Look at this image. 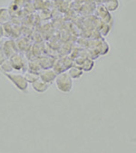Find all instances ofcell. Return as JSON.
<instances>
[{"instance_id":"30bf717a","label":"cell","mask_w":136,"mask_h":153,"mask_svg":"<svg viewBox=\"0 0 136 153\" xmlns=\"http://www.w3.org/2000/svg\"><path fill=\"white\" fill-rule=\"evenodd\" d=\"M69 75L73 78V79H79L82 77L83 75V70H81L80 68L78 67H73L69 70L68 72Z\"/></svg>"},{"instance_id":"9a60e30c","label":"cell","mask_w":136,"mask_h":153,"mask_svg":"<svg viewBox=\"0 0 136 153\" xmlns=\"http://www.w3.org/2000/svg\"><path fill=\"white\" fill-rule=\"evenodd\" d=\"M95 1H96V2H102V3H103L104 0H95Z\"/></svg>"},{"instance_id":"5bb4252c","label":"cell","mask_w":136,"mask_h":153,"mask_svg":"<svg viewBox=\"0 0 136 153\" xmlns=\"http://www.w3.org/2000/svg\"><path fill=\"white\" fill-rule=\"evenodd\" d=\"M130 141H131V142H132V143H134V144H136V137L132 138V139L130 140Z\"/></svg>"},{"instance_id":"277c9868","label":"cell","mask_w":136,"mask_h":153,"mask_svg":"<svg viewBox=\"0 0 136 153\" xmlns=\"http://www.w3.org/2000/svg\"><path fill=\"white\" fill-rule=\"evenodd\" d=\"M1 50L4 53V54L6 55V57L8 59L10 56H12L13 54L18 53V47L16 45V44L13 41V40H7L2 44L1 46Z\"/></svg>"},{"instance_id":"8992f818","label":"cell","mask_w":136,"mask_h":153,"mask_svg":"<svg viewBox=\"0 0 136 153\" xmlns=\"http://www.w3.org/2000/svg\"><path fill=\"white\" fill-rule=\"evenodd\" d=\"M32 87H33L34 91H36L37 93H38V94H44V93H46V91L49 89L50 84L47 83V82H44V81H42L41 79H39L37 82L32 83Z\"/></svg>"},{"instance_id":"ba28073f","label":"cell","mask_w":136,"mask_h":153,"mask_svg":"<svg viewBox=\"0 0 136 153\" xmlns=\"http://www.w3.org/2000/svg\"><path fill=\"white\" fill-rule=\"evenodd\" d=\"M10 19H11V16H10L9 10L6 7L0 8V24L3 25L6 24H8Z\"/></svg>"},{"instance_id":"52a82bcc","label":"cell","mask_w":136,"mask_h":153,"mask_svg":"<svg viewBox=\"0 0 136 153\" xmlns=\"http://www.w3.org/2000/svg\"><path fill=\"white\" fill-rule=\"evenodd\" d=\"M103 6L105 9L109 12H114L118 9L119 7V1L118 0H104Z\"/></svg>"},{"instance_id":"6da1fadb","label":"cell","mask_w":136,"mask_h":153,"mask_svg":"<svg viewBox=\"0 0 136 153\" xmlns=\"http://www.w3.org/2000/svg\"><path fill=\"white\" fill-rule=\"evenodd\" d=\"M57 89L62 91V93L67 94L70 93L73 89V78L69 75L68 73L63 72L59 74H57V77L55 81Z\"/></svg>"},{"instance_id":"8fae6325","label":"cell","mask_w":136,"mask_h":153,"mask_svg":"<svg viewBox=\"0 0 136 153\" xmlns=\"http://www.w3.org/2000/svg\"><path fill=\"white\" fill-rule=\"evenodd\" d=\"M0 71L3 72L4 74H7V73H12L13 72V67L9 62V60L7 59L5 62L1 65L0 66Z\"/></svg>"},{"instance_id":"2e32d148","label":"cell","mask_w":136,"mask_h":153,"mask_svg":"<svg viewBox=\"0 0 136 153\" xmlns=\"http://www.w3.org/2000/svg\"><path fill=\"white\" fill-rule=\"evenodd\" d=\"M1 46H2V45H1V43H0V50H1Z\"/></svg>"},{"instance_id":"3957f363","label":"cell","mask_w":136,"mask_h":153,"mask_svg":"<svg viewBox=\"0 0 136 153\" xmlns=\"http://www.w3.org/2000/svg\"><path fill=\"white\" fill-rule=\"evenodd\" d=\"M9 62L13 67V70L16 71H25L27 69V62L25 58L20 53H16L8 58Z\"/></svg>"},{"instance_id":"4fadbf2b","label":"cell","mask_w":136,"mask_h":153,"mask_svg":"<svg viewBox=\"0 0 136 153\" xmlns=\"http://www.w3.org/2000/svg\"><path fill=\"white\" fill-rule=\"evenodd\" d=\"M7 59V58L6 57V55L4 54V53L2 52V50H0V66H1V65L5 62Z\"/></svg>"},{"instance_id":"5b68a950","label":"cell","mask_w":136,"mask_h":153,"mask_svg":"<svg viewBox=\"0 0 136 153\" xmlns=\"http://www.w3.org/2000/svg\"><path fill=\"white\" fill-rule=\"evenodd\" d=\"M39 75H40V79L42 81L51 84L53 82L55 81V79L57 77V73L52 69H44L40 72Z\"/></svg>"},{"instance_id":"7c38bea8","label":"cell","mask_w":136,"mask_h":153,"mask_svg":"<svg viewBox=\"0 0 136 153\" xmlns=\"http://www.w3.org/2000/svg\"><path fill=\"white\" fill-rule=\"evenodd\" d=\"M5 36H6V33H5V27H4L3 25L0 24V41H1V40L4 38Z\"/></svg>"},{"instance_id":"7a4b0ae2","label":"cell","mask_w":136,"mask_h":153,"mask_svg":"<svg viewBox=\"0 0 136 153\" xmlns=\"http://www.w3.org/2000/svg\"><path fill=\"white\" fill-rule=\"evenodd\" d=\"M9 80L10 82L19 90L22 93L26 94L28 93V82L26 81L25 75L20 74H16V73H7L4 74Z\"/></svg>"},{"instance_id":"9c48e42d","label":"cell","mask_w":136,"mask_h":153,"mask_svg":"<svg viewBox=\"0 0 136 153\" xmlns=\"http://www.w3.org/2000/svg\"><path fill=\"white\" fill-rule=\"evenodd\" d=\"M25 77L26 79V81L28 82V83H33V82H37V80L40 79V75L39 74L37 73H34V72H26L25 74Z\"/></svg>"}]
</instances>
